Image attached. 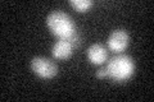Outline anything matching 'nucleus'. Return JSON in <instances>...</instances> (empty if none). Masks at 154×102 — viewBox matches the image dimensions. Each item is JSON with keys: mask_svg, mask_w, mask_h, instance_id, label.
Instances as JSON below:
<instances>
[{"mask_svg": "<svg viewBox=\"0 0 154 102\" xmlns=\"http://www.w3.org/2000/svg\"><path fill=\"white\" fill-rule=\"evenodd\" d=\"M107 77H109L113 82L122 83V82L130 79L135 71V63L131 56L118 54L113 56L105 65Z\"/></svg>", "mask_w": 154, "mask_h": 102, "instance_id": "1", "label": "nucleus"}, {"mask_svg": "<svg viewBox=\"0 0 154 102\" xmlns=\"http://www.w3.org/2000/svg\"><path fill=\"white\" fill-rule=\"evenodd\" d=\"M46 26L53 35L57 36L59 40H67L77 31L72 18L67 13L60 10H54L48 14Z\"/></svg>", "mask_w": 154, "mask_h": 102, "instance_id": "2", "label": "nucleus"}, {"mask_svg": "<svg viewBox=\"0 0 154 102\" xmlns=\"http://www.w3.org/2000/svg\"><path fill=\"white\" fill-rule=\"evenodd\" d=\"M31 69L36 75L44 79H51L58 74V66L54 61L45 56H36L31 60Z\"/></svg>", "mask_w": 154, "mask_h": 102, "instance_id": "3", "label": "nucleus"}, {"mask_svg": "<svg viewBox=\"0 0 154 102\" xmlns=\"http://www.w3.org/2000/svg\"><path fill=\"white\" fill-rule=\"evenodd\" d=\"M108 47L113 52H122L130 43V36L125 30H114L108 37Z\"/></svg>", "mask_w": 154, "mask_h": 102, "instance_id": "4", "label": "nucleus"}, {"mask_svg": "<svg viewBox=\"0 0 154 102\" xmlns=\"http://www.w3.org/2000/svg\"><path fill=\"white\" fill-rule=\"evenodd\" d=\"M88 59L91 64L102 65L108 59V50L102 43H94L88 50Z\"/></svg>", "mask_w": 154, "mask_h": 102, "instance_id": "5", "label": "nucleus"}, {"mask_svg": "<svg viewBox=\"0 0 154 102\" xmlns=\"http://www.w3.org/2000/svg\"><path fill=\"white\" fill-rule=\"evenodd\" d=\"M73 45L68 41V40H59L57 41L51 48V54L55 59L59 60H64L71 57L72 52H73Z\"/></svg>", "mask_w": 154, "mask_h": 102, "instance_id": "6", "label": "nucleus"}, {"mask_svg": "<svg viewBox=\"0 0 154 102\" xmlns=\"http://www.w3.org/2000/svg\"><path fill=\"white\" fill-rule=\"evenodd\" d=\"M69 4L75 10L84 13V12H88L89 9L94 5V1L93 0H71Z\"/></svg>", "mask_w": 154, "mask_h": 102, "instance_id": "7", "label": "nucleus"}, {"mask_svg": "<svg viewBox=\"0 0 154 102\" xmlns=\"http://www.w3.org/2000/svg\"><path fill=\"white\" fill-rule=\"evenodd\" d=\"M96 77H98L99 79H103L107 77V70H105V68H102V69H99L96 71Z\"/></svg>", "mask_w": 154, "mask_h": 102, "instance_id": "8", "label": "nucleus"}]
</instances>
